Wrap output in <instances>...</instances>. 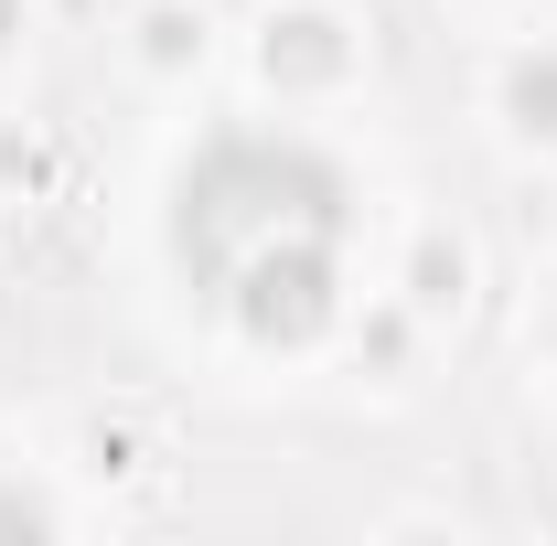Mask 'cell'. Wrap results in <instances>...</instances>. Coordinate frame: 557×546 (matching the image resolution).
<instances>
[{
  "label": "cell",
  "instance_id": "6da1fadb",
  "mask_svg": "<svg viewBox=\"0 0 557 546\" xmlns=\"http://www.w3.org/2000/svg\"><path fill=\"white\" fill-rule=\"evenodd\" d=\"M322 236H333V194L311 161H278V150H225L205 183L183 194V247L225 258V300L269 311V289H311L322 278Z\"/></svg>",
  "mask_w": 557,
  "mask_h": 546
}]
</instances>
